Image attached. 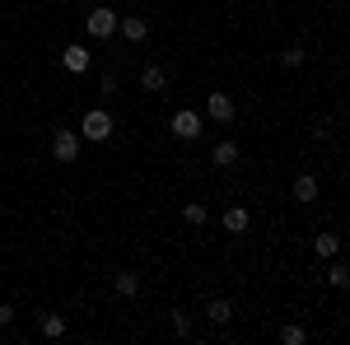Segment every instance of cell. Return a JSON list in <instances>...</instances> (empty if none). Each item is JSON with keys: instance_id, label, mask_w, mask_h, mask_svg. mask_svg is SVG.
Here are the masks:
<instances>
[{"instance_id": "cell-1", "label": "cell", "mask_w": 350, "mask_h": 345, "mask_svg": "<svg viewBox=\"0 0 350 345\" xmlns=\"http://www.w3.org/2000/svg\"><path fill=\"white\" fill-rule=\"evenodd\" d=\"M117 19H122V14H117L112 5L98 0V5L89 10V19H84V33H89V38H98V42H108L112 33H117Z\"/></svg>"}, {"instance_id": "cell-21", "label": "cell", "mask_w": 350, "mask_h": 345, "mask_svg": "<svg viewBox=\"0 0 350 345\" xmlns=\"http://www.w3.org/2000/svg\"><path fill=\"white\" fill-rule=\"evenodd\" d=\"M98 94H103V98H117V94H122V89H117V75H103V80H98Z\"/></svg>"}, {"instance_id": "cell-12", "label": "cell", "mask_w": 350, "mask_h": 345, "mask_svg": "<svg viewBox=\"0 0 350 345\" xmlns=\"http://www.w3.org/2000/svg\"><path fill=\"white\" fill-rule=\"evenodd\" d=\"M206 318L215 322V327L234 322V303H229V299H206Z\"/></svg>"}, {"instance_id": "cell-8", "label": "cell", "mask_w": 350, "mask_h": 345, "mask_svg": "<svg viewBox=\"0 0 350 345\" xmlns=\"http://www.w3.org/2000/svg\"><path fill=\"white\" fill-rule=\"evenodd\" d=\"M318 191H323V187H318V178H313V173H299L295 187H290V196H295V201H304V206H308V201H318Z\"/></svg>"}, {"instance_id": "cell-2", "label": "cell", "mask_w": 350, "mask_h": 345, "mask_svg": "<svg viewBox=\"0 0 350 345\" xmlns=\"http://www.w3.org/2000/svg\"><path fill=\"white\" fill-rule=\"evenodd\" d=\"M112 126H117V122H112L108 107H89V112L80 117V135H84V140H94V145H103V140L112 135Z\"/></svg>"}, {"instance_id": "cell-16", "label": "cell", "mask_w": 350, "mask_h": 345, "mask_svg": "<svg viewBox=\"0 0 350 345\" xmlns=\"http://www.w3.org/2000/svg\"><path fill=\"white\" fill-rule=\"evenodd\" d=\"M66 327H70V322H66V313H47V318H42V336H66Z\"/></svg>"}, {"instance_id": "cell-19", "label": "cell", "mask_w": 350, "mask_h": 345, "mask_svg": "<svg viewBox=\"0 0 350 345\" xmlns=\"http://www.w3.org/2000/svg\"><path fill=\"white\" fill-rule=\"evenodd\" d=\"M173 336H191V318L187 313H173Z\"/></svg>"}, {"instance_id": "cell-17", "label": "cell", "mask_w": 350, "mask_h": 345, "mask_svg": "<svg viewBox=\"0 0 350 345\" xmlns=\"http://www.w3.org/2000/svg\"><path fill=\"white\" fill-rule=\"evenodd\" d=\"M183 219H187V224H206V219H211V210H206L201 201H187V206H183Z\"/></svg>"}, {"instance_id": "cell-22", "label": "cell", "mask_w": 350, "mask_h": 345, "mask_svg": "<svg viewBox=\"0 0 350 345\" xmlns=\"http://www.w3.org/2000/svg\"><path fill=\"white\" fill-rule=\"evenodd\" d=\"M14 318H19V308H14V303H0V327H10Z\"/></svg>"}, {"instance_id": "cell-14", "label": "cell", "mask_w": 350, "mask_h": 345, "mask_svg": "<svg viewBox=\"0 0 350 345\" xmlns=\"http://www.w3.org/2000/svg\"><path fill=\"white\" fill-rule=\"evenodd\" d=\"M313 252H318L323 262H332V257H341V238H336V234H318V238H313Z\"/></svg>"}, {"instance_id": "cell-9", "label": "cell", "mask_w": 350, "mask_h": 345, "mask_svg": "<svg viewBox=\"0 0 350 345\" xmlns=\"http://www.w3.org/2000/svg\"><path fill=\"white\" fill-rule=\"evenodd\" d=\"M239 140H219L215 150H211V163H215V168H234V163H239Z\"/></svg>"}, {"instance_id": "cell-5", "label": "cell", "mask_w": 350, "mask_h": 345, "mask_svg": "<svg viewBox=\"0 0 350 345\" xmlns=\"http://www.w3.org/2000/svg\"><path fill=\"white\" fill-rule=\"evenodd\" d=\"M201 131H206V126H201V112H191V107L173 112V135H178V140H196Z\"/></svg>"}, {"instance_id": "cell-18", "label": "cell", "mask_w": 350, "mask_h": 345, "mask_svg": "<svg viewBox=\"0 0 350 345\" xmlns=\"http://www.w3.org/2000/svg\"><path fill=\"white\" fill-rule=\"evenodd\" d=\"M280 341H285V345H304V341H308V331L290 322V327H280Z\"/></svg>"}, {"instance_id": "cell-20", "label": "cell", "mask_w": 350, "mask_h": 345, "mask_svg": "<svg viewBox=\"0 0 350 345\" xmlns=\"http://www.w3.org/2000/svg\"><path fill=\"white\" fill-rule=\"evenodd\" d=\"M280 66H285V70H295V66H304V52H299V47H290V52H280Z\"/></svg>"}, {"instance_id": "cell-11", "label": "cell", "mask_w": 350, "mask_h": 345, "mask_svg": "<svg viewBox=\"0 0 350 345\" xmlns=\"http://www.w3.org/2000/svg\"><path fill=\"white\" fill-rule=\"evenodd\" d=\"M112 290L122 294V299H135V294H140V275H135V271H117V275H112Z\"/></svg>"}, {"instance_id": "cell-13", "label": "cell", "mask_w": 350, "mask_h": 345, "mask_svg": "<svg viewBox=\"0 0 350 345\" xmlns=\"http://www.w3.org/2000/svg\"><path fill=\"white\" fill-rule=\"evenodd\" d=\"M327 285L332 290H350V266L341 257H332V266H327Z\"/></svg>"}, {"instance_id": "cell-15", "label": "cell", "mask_w": 350, "mask_h": 345, "mask_svg": "<svg viewBox=\"0 0 350 345\" xmlns=\"http://www.w3.org/2000/svg\"><path fill=\"white\" fill-rule=\"evenodd\" d=\"M247 224H252V219H247L243 206H229V210H224V229H229V234H247Z\"/></svg>"}, {"instance_id": "cell-10", "label": "cell", "mask_w": 350, "mask_h": 345, "mask_svg": "<svg viewBox=\"0 0 350 345\" xmlns=\"http://www.w3.org/2000/svg\"><path fill=\"white\" fill-rule=\"evenodd\" d=\"M140 89H145V94L168 89V70H163V66H145V70H140Z\"/></svg>"}, {"instance_id": "cell-4", "label": "cell", "mask_w": 350, "mask_h": 345, "mask_svg": "<svg viewBox=\"0 0 350 345\" xmlns=\"http://www.w3.org/2000/svg\"><path fill=\"white\" fill-rule=\"evenodd\" d=\"M52 159L56 163H75L80 159V135L75 131H56L52 135Z\"/></svg>"}, {"instance_id": "cell-6", "label": "cell", "mask_w": 350, "mask_h": 345, "mask_svg": "<svg viewBox=\"0 0 350 345\" xmlns=\"http://www.w3.org/2000/svg\"><path fill=\"white\" fill-rule=\"evenodd\" d=\"M117 33H122L131 47H140V42L150 38V19H140V14H122V19H117Z\"/></svg>"}, {"instance_id": "cell-3", "label": "cell", "mask_w": 350, "mask_h": 345, "mask_svg": "<svg viewBox=\"0 0 350 345\" xmlns=\"http://www.w3.org/2000/svg\"><path fill=\"white\" fill-rule=\"evenodd\" d=\"M206 117H211V122H219V126H229V122L239 117V103H234L229 94L211 89V98H206Z\"/></svg>"}, {"instance_id": "cell-7", "label": "cell", "mask_w": 350, "mask_h": 345, "mask_svg": "<svg viewBox=\"0 0 350 345\" xmlns=\"http://www.w3.org/2000/svg\"><path fill=\"white\" fill-rule=\"evenodd\" d=\"M61 66H66L70 75H84V70H89V47H80V42H70V47L61 52Z\"/></svg>"}]
</instances>
